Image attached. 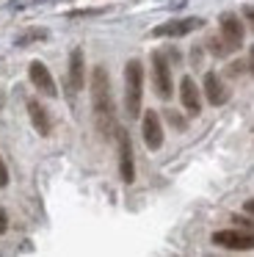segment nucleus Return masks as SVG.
<instances>
[{
	"label": "nucleus",
	"instance_id": "f257e3e1",
	"mask_svg": "<svg viewBox=\"0 0 254 257\" xmlns=\"http://www.w3.org/2000/svg\"><path fill=\"white\" fill-rule=\"evenodd\" d=\"M91 108H94V124L108 139L116 122V108H113V94H110V80L105 67H94L91 72Z\"/></svg>",
	"mask_w": 254,
	"mask_h": 257
},
{
	"label": "nucleus",
	"instance_id": "f03ea898",
	"mask_svg": "<svg viewBox=\"0 0 254 257\" xmlns=\"http://www.w3.org/2000/svg\"><path fill=\"white\" fill-rule=\"evenodd\" d=\"M141 97H144V69L141 61H127L124 67V105H127V116L136 119L141 113Z\"/></svg>",
	"mask_w": 254,
	"mask_h": 257
},
{
	"label": "nucleus",
	"instance_id": "7ed1b4c3",
	"mask_svg": "<svg viewBox=\"0 0 254 257\" xmlns=\"http://www.w3.org/2000/svg\"><path fill=\"white\" fill-rule=\"evenodd\" d=\"M213 243L232 251H248L254 249V232H248V229H218V232H213Z\"/></svg>",
	"mask_w": 254,
	"mask_h": 257
},
{
	"label": "nucleus",
	"instance_id": "20e7f679",
	"mask_svg": "<svg viewBox=\"0 0 254 257\" xmlns=\"http://www.w3.org/2000/svg\"><path fill=\"white\" fill-rule=\"evenodd\" d=\"M152 80H155V91L158 97L169 100L171 91H174V83H171V69H169V61L160 50L152 53Z\"/></svg>",
	"mask_w": 254,
	"mask_h": 257
},
{
	"label": "nucleus",
	"instance_id": "39448f33",
	"mask_svg": "<svg viewBox=\"0 0 254 257\" xmlns=\"http://www.w3.org/2000/svg\"><path fill=\"white\" fill-rule=\"evenodd\" d=\"M116 141H119V174L124 183H133L136 180V163H133V144L127 130H116Z\"/></svg>",
	"mask_w": 254,
	"mask_h": 257
},
{
	"label": "nucleus",
	"instance_id": "423d86ee",
	"mask_svg": "<svg viewBox=\"0 0 254 257\" xmlns=\"http://www.w3.org/2000/svg\"><path fill=\"white\" fill-rule=\"evenodd\" d=\"M221 39L229 50H240L243 47V23L232 12L221 14Z\"/></svg>",
	"mask_w": 254,
	"mask_h": 257
},
{
	"label": "nucleus",
	"instance_id": "0eeeda50",
	"mask_svg": "<svg viewBox=\"0 0 254 257\" xmlns=\"http://www.w3.org/2000/svg\"><path fill=\"white\" fill-rule=\"evenodd\" d=\"M196 28H202V20L199 17L171 20V23H163V25H158V28H152V36H171V39H177V36H185Z\"/></svg>",
	"mask_w": 254,
	"mask_h": 257
},
{
	"label": "nucleus",
	"instance_id": "6e6552de",
	"mask_svg": "<svg viewBox=\"0 0 254 257\" xmlns=\"http://www.w3.org/2000/svg\"><path fill=\"white\" fill-rule=\"evenodd\" d=\"M28 75H31V83L36 86L42 94H47V97H55V94H58L53 75H50V69L44 67L42 61H31V67H28Z\"/></svg>",
	"mask_w": 254,
	"mask_h": 257
},
{
	"label": "nucleus",
	"instance_id": "1a4fd4ad",
	"mask_svg": "<svg viewBox=\"0 0 254 257\" xmlns=\"http://www.w3.org/2000/svg\"><path fill=\"white\" fill-rule=\"evenodd\" d=\"M141 130H144V141H147L149 150H160L163 147V124H160V116L155 111L144 113Z\"/></svg>",
	"mask_w": 254,
	"mask_h": 257
},
{
	"label": "nucleus",
	"instance_id": "9d476101",
	"mask_svg": "<svg viewBox=\"0 0 254 257\" xmlns=\"http://www.w3.org/2000/svg\"><path fill=\"white\" fill-rule=\"evenodd\" d=\"M180 102H182V108H185L191 116H196V113L202 111V97H199V89H196V83H193V78H182Z\"/></svg>",
	"mask_w": 254,
	"mask_h": 257
},
{
	"label": "nucleus",
	"instance_id": "9b49d317",
	"mask_svg": "<svg viewBox=\"0 0 254 257\" xmlns=\"http://www.w3.org/2000/svg\"><path fill=\"white\" fill-rule=\"evenodd\" d=\"M86 86V61H83V50L75 47L69 53V89L80 91Z\"/></svg>",
	"mask_w": 254,
	"mask_h": 257
},
{
	"label": "nucleus",
	"instance_id": "f8f14e48",
	"mask_svg": "<svg viewBox=\"0 0 254 257\" xmlns=\"http://www.w3.org/2000/svg\"><path fill=\"white\" fill-rule=\"evenodd\" d=\"M28 116H31V122H33V127H36L39 136L53 133V119H50V113L44 111V105L39 100H28Z\"/></svg>",
	"mask_w": 254,
	"mask_h": 257
},
{
	"label": "nucleus",
	"instance_id": "ddd939ff",
	"mask_svg": "<svg viewBox=\"0 0 254 257\" xmlns=\"http://www.w3.org/2000/svg\"><path fill=\"white\" fill-rule=\"evenodd\" d=\"M204 94H207L210 105H224V102L229 100V91H226V86L221 83V78L215 72L204 75Z\"/></svg>",
	"mask_w": 254,
	"mask_h": 257
},
{
	"label": "nucleus",
	"instance_id": "4468645a",
	"mask_svg": "<svg viewBox=\"0 0 254 257\" xmlns=\"http://www.w3.org/2000/svg\"><path fill=\"white\" fill-rule=\"evenodd\" d=\"M44 39H47V31L44 28H31L17 39V47H28V45H33V42H44Z\"/></svg>",
	"mask_w": 254,
	"mask_h": 257
},
{
	"label": "nucleus",
	"instance_id": "2eb2a0df",
	"mask_svg": "<svg viewBox=\"0 0 254 257\" xmlns=\"http://www.w3.org/2000/svg\"><path fill=\"white\" fill-rule=\"evenodd\" d=\"M105 9H83V12H69V17L72 20H77V17H97V14H102Z\"/></svg>",
	"mask_w": 254,
	"mask_h": 257
},
{
	"label": "nucleus",
	"instance_id": "dca6fc26",
	"mask_svg": "<svg viewBox=\"0 0 254 257\" xmlns=\"http://www.w3.org/2000/svg\"><path fill=\"white\" fill-rule=\"evenodd\" d=\"M207 45H210V50H213L215 56H224V53H229V47L224 45V39H221V42H218V39H210Z\"/></svg>",
	"mask_w": 254,
	"mask_h": 257
},
{
	"label": "nucleus",
	"instance_id": "f3484780",
	"mask_svg": "<svg viewBox=\"0 0 254 257\" xmlns=\"http://www.w3.org/2000/svg\"><path fill=\"white\" fill-rule=\"evenodd\" d=\"M9 185V166H6V161L0 158V188H6Z\"/></svg>",
	"mask_w": 254,
	"mask_h": 257
},
{
	"label": "nucleus",
	"instance_id": "a211bd4d",
	"mask_svg": "<svg viewBox=\"0 0 254 257\" xmlns=\"http://www.w3.org/2000/svg\"><path fill=\"white\" fill-rule=\"evenodd\" d=\"M6 229H9V216H6V210L0 207V235H3Z\"/></svg>",
	"mask_w": 254,
	"mask_h": 257
},
{
	"label": "nucleus",
	"instance_id": "6ab92c4d",
	"mask_svg": "<svg viewBox=\"0 0 254 257\" xmlns=\"http://www.w3.org/2000/svg\"><path fill=\"white\" fill-rule=\"evenodd\" d=\"M243 17L251 23V28H254V6H243Z\"/></svg>",
	"mask_w": 254,
	"mask_h": 257
},
{
	"label": "nucleus",
	"instance_id": "aec40b11",
	"mask_svg": "<svg viewBox=\"0 0 254 257\" xmlns=\"http://www.w3.org/2000/svg\"><path fill=\"white\" fill-rule=\"evenodd\" d=\"M248 72L254 75V45H251V50H248Z\"/></svg>",
	"mask_w": 254,
	"mask_h": 257
},
{
	"label": "nucleus",
	"instance_id": "412c9836",
	"mask_svg": "<svg viewBox=\"0 0 254 257\" xmlns=\"http://www.w3.org/2000/svg\"><path fill=\"white\" fill-rule=\"evenodd\" d=\"M169 119H171V124H177V127H182V124H185L180 116H177V113H169Z\"/></svg>",
	"mask_w": 254,
	"mask_h": 257
},
{
	"label": "nucleus",
	"instance_id": "4be33fe9",
	"mask_svg": "<svg viewBox=\"0 0 254 257\" xmlns=\"http://www.w3.org/2000/svg\"><path fill=\"white\" fill-rule=\"evenodd\" d=\"M243 210H246V213H251V216H254V199H248L246 205H243Z\"/></svg>",
	"mask_w": 254,
	"mask_h": 257
},
{
	"label": "nucleus",
	"instance_id": "5701e85b",
	"mask_svg": "<svg viewBox=\"0 0 254 257\" xmlns=\"http://www.w3.org/2000/svg\"><path fill=\"white\" fill-rule=\"evenodd\" d=\"M235 221H240L243 227H254V221H248V218H240V216H235Z\"/></svg>",
	"mask_w": 254,
	"mask_h": 257
},
{
	"label": "nucleus",
	"instance_id": "b1692460",
	"mask_svg": "<svg viewBox=\"0 0 254 257\" xmlns=\"http://www.w3.org/2000/svg\"><path fill=\"white\" fill-rule=\"evenodd\" d=\"M39 3H42V0H39Z\"/></svg>",
	"mask_w": 254,
	"mask_h": 257
}]
</instances>
